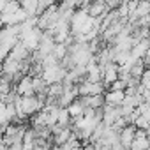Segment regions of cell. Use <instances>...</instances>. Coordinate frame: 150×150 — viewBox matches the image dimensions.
I'll return each instance as SVG.
<instances>
[{
    "label": "cell",
    "instance_id": "6da1fadb",
    "mask_svg": "<svg viewBox=\"0 0 150 150\" xmlns=\"http://www.w3.org/2000/svg\"><path fill=\"white\" fill-rule=\"evenodd\" d=\"M41 34H42V30H39V28L35 27V28L28 30L27 34L20 35V37H18V42H20V44H21V46H23L28 53H34V51L37 50V46H39Z\"/></svg>",
    "mask_w": 150,
    "mask_h": 150
},
{
    "label": "cell",
    "instance_id": "7a4b0ae2",
    "mask_svg": "<svg viewBox=\"0 0 150 150\" xmlns=\"http://www.w3.org/2000/svg\"><path fill=\"white\" fill-rule=\"evenodd\" d=\"M78 97H94V96H104V85L103 83H90L87 80H81L78 85Z\"/></svg>",
    "mask_w": 150,
    "mask_h": 150
},
{
    "label": "cell",
    "instance_id": "3957f363",
    "mask_svg": "<svg viewBox=\"0 0 150 150\" xmlns=\"http://www.w3.org/2000/svg\"><path fill=\"white\" fill-rule=\"evenodd\" d=\"M101 69H103V80H101V83H103L104 87H110L113 81L118 80V67H117L113 62L106 64V65L101 67Z\"/></svg>",
    "mask_w": 150,
    "mask_h": 150
},
{
    "label": "cell",
    "instance_id": "277c9868",
    "mask_svg": "<svg viewBox=\"0 0 150 150\" xmlns=\"http://www.w3.org/2000/svg\"><path fill=\"white\" fill-rule=\"evenodd\" d=\"M18 97H30L34 96V88H32V76H23L20 78L18 85L14 87Z\"/></svg>",
    "mask_w": 150,
    "mask_h": 150
},
{
    "label": "cell",
    "instance_id": "5b68a950",
    "mask_svg": "<svg viewBox=\"0 0 150 150\" xmlns=\"http://www.w3.org/2000/svg\"><path fill=\"white\" fill-rule=\"evenodd\" d=\"M134 134H136L134 125H125V127H122V129L118 131V141H120V145H122L125 150H129V146H131V143H132V139H134Z\"/></svg>",
    "mask_w": 150,
    "mask_h": 150
},
{
    "label": "cell",
    "instance_id": "8992f818",
    "mask_svg": "<svg viewBox=\"0 0 150 150\" xmlns=\"http://www.w3.org/2000/svg\"><path fill=\"white\" fill-rule=\"evenodd\" d=\"M129 150H148V134H146V131L136 129V134H134V139H132Z\"/></svg>",
    "mask_w": 150,
    "mask_h": 150
},
{
    "label": "cell",
    "instance_id": "52a82bcc",
    "mask_svg": "<svg viewBox=\"0 0 150 150\" xmlns=\"http://www.w3.org/2000/svg\"><path fill=\"white\" fill-rule=\"evenodd\" d=\"M148 39H143V41H138V42H134L132 46H131V50H129V55L134 58V60H141L146 53H148Z\"/></svg>",
    "mask_w": 150,
    "mask_h": 150
},
{
    "label": "cell",
    "instance_id": "ba28073f",
    "mask_svg": "<svg viewBox=\"0 0 150 150\" xmlns=\"http://www.w3.org/2000/svg\"><path fill=\"white\" fill-rule=\"evenodd\" d=\"M124 97H125L124 92H113V90H108V92H104V96H103L104 104H108V106H115V108H120Z\"/></svg>",
    "mask_w": 150,
    "mask_h": 150
},
{
    "label": "cell",
    "instance_id": "9c48e42d",
    "mask_svg": "<svg viewBox=\"0 0 150 150\" xmlns=\"http://www.w3.org/2000/svg\"><path fill=\"white\" fill-rule=\"evenodd\" d=\"M28 55H30V53H28V51H27L20 42H16V44L13 46V50L9 51V55H7V57H9V58H13L14 62H20V64H21V62L28 60Z\"/></svg>",
    "mask_w": 150,
    "mask_h": 150
},
{
    "label": "cell",
    "instance_id": "30bf717a",
    "mask_svg": "<svg viewBox=\"0 0 150 150\" xmlns=\"http://www.w3.org/2000/svg\"><path fill=\"white\" fill-rule=\"evenodd\" d=\"M67 113H69V117H71V120H74V118H80L81 115H83V111H85V106H83V103H81V99L78 97V99H74L67 108Z\"/></svg>",
    "mask_w": 150,
    "mask_h": 150
},
{
    "label": "cell",
    "instance_id": "8fae6325",
    "mask_svg": "<svg viewBox=\"0 0 150 150\" xmlns=\"http://www.w3.org/2000/svg\"><path fill=\"white\" fill-rule=\"evenodd\" d=\"M20 7L25 11L27 18H32V16H37V9H39V0H21L20 2Z\"/></svg>",
    "mask_w": 150,
    "mask_h": 150
},
{
    "label": "cell",
    "instance_id": "7c38bea8",
    "mask_svg": "<svg viewBox=\"0 0 150 150\" xmlns=\"http://www.w3.org/2000/svg\"><path fill=\"white\" fill-rule=\"evenodd\" d=\"M83 106L85 108H90V110H101L104 106V99L103 96H94V97H80Z\"/></svg>",
    "mask_w": 150,
    "mask_h": 150
},
{
    "label": "cell",
    "instance_id": "4fadbf2b",
    "mask_svg": "<svg viewBox=\"0 0 150 150\" xmlns=\"http://www.w3.org/2000/svg\"><path fill=\"white\" fill-rule=\"evenodd\" d=\"M71 134H72L71 127H64V129H60V131H58L55 136H51V139L55 141V145H64L65 141H69Z\"/></svg>",
    "mask_w": 150,
    "mask_h": 150
},
{
    "label": "cell",
    "instance_id": "5bb4252c",
    "mask_svg": "<svg viewBox=\"0 0 150 150\" xmlns=\"http://www.w3.org/2000/svg\"><path fill=\"white\" fill-rule=\"evenodd\" d=\"M51 55H53L58 62L64 60V58L67 57V46L62 44V42H55V46H53V50H51Z\"/></svg>",
    "mask_w": 150,
    "mask_h": 150
},
{
    "label": "cell",
    "instance_id": "9a60e30c",
    "mask_svg": "<svg viewBox=\"0 0 150 150\" xmlns=\"http://www.w3.org/2000/svg\"><path fill=\"white\" fill-rule=\"evenodd\" d=\"M57 125H60V127H69V125H71V117H69V113H67L65 108H60V110H58Z\"/></svg>",
    "mask_w": 150,
    "mask_h": 150
},
{
    "label": "cell",
    "instance_id": "2e32d148",
    "mask_svg": "<svg viewBox=\"0 0 150 150\" xmlns=\"http://www.w3.org/2000/svg\"><path fill=\"white\" fill-rule=\"evenodd\" d=\"M138 85H139L141 88H146V90H148V87H150V71H148V69H145L143 74L138 78Z\"/></svg>",
    "mask_w": 150,
    "mask_h": 150
},
{
    "label": "cell",
    "instance_id": "e0dca14e",
    "mask_svg": "<svg viewBox=\"0 0 150 150\" xmlns=\"http://www.w3.org/2000/svg\"><path fill=\"white\" fill-rule=\"evenodd\" d=\"M132 125H134V129H139V131H148V120L145 118V117H136L134 118V122H132Z\"/></svg>",
    "mask_w": 150,
    "mask_h": 150
},
{
    "label": "cell",
    "instance_id": "ac0fdd59",
    "mask_svg": "<svg viewBox=\"0 0 150 150\" xmlns=\"http://www.w3.org/2000/svg\"><path fill=\"white\" fill-rule=\"evenodd\" d=\"M18 7H20V2H7V4H6V7H4V11H2V14H9V13H14Z\"/></svg>",
    "mask_w": 150,
    "mask_h": 150
},
{
    "label": "cell",
    "instance_id": "d6986e66",
    "mask_svg": "<svg viewBox=\"0 0 150 150\" xmlns=\"http://www.w3.org/2000/svg\"><path fill=\"white\" fill-rule=\"evenodd\" d=\"M110 90H113V92H124V90H125V85H124L120 80H117V81H113V83L110 85Z\"/></svg>",
    "mask_w": 150,
    "mask_h": 150
},
{
    "label": "cell",
    "instance_id": "ffe728a7",
    "mask_svg": "<svg viewBox=\"0 0 150 150\" xmlns=\"http://www.w3.org/2000/svg\"><path fill=\"white\" fill-rule=\"evenodd\" d=\"M6 4H7V2H4V0H0V14H2V11H4V7H6Z\"/></svg>",
    "mask_w": 150,
    "mask_h": 150
},
{
    "label": "cell",
    "instance_id": "44dd1931",
    "mask_svg": "<svg viewBox=\"0 0 150 150\" xmlns=\"http://www.w3.org/2000/svg\"><path fill=\"white\" fill-rule=\"evenodd\" d=\"M0 141H2V136H0Z\"/></svg>",
    "mask_w": 150,
    "mask_h": 150
}]
</instances>
